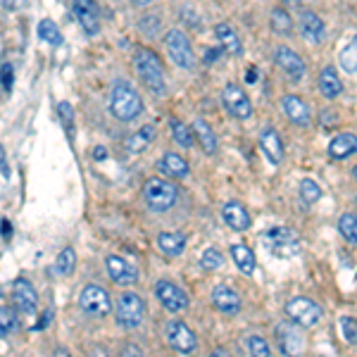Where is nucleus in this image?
I'll return each mask as SVG.
<instances>
[{
    "label": "nucleus",
    "instance_id": "obj_1",
    "mask_svg": "<svg viewBox=\"0 0 357 357\" xmlns=\"http://www.w3.org/2000/svg\"><path fill=\"white\" fill-rule=\"evenodd\" d=\"M110 112L119 119V122H132L143 112V98L129 82H114L110 88Z\"/></svg>",
    "mask_w": 357,
    "mask_h": 357
},
{
    "label": "nucleus",
    "instance_id": "obj_2",
    "mask_svg": "<svg viewBox=\"0 0 357 357\" xmlns=\"http://www.w3.org/2000/svg\"><path fill=\"white\" fill-rule=\"evenodd\" d=\"M134 69L138 74V79L145 84L155 95H162L167 86H164V69L160 58L148 48H138L134 53Z\"/></svg>",
    "mask_w": 357,
    "mask_h": 357
},
{
    "label": "nucleus",
    "instance_id": "obj_3",
    "mask_svg": "<svg viewBox=\"0 0 357 357\" xmlns=\"http://www.w3.org/2000/svg\"><path fill=\"white\" fill-rule=\"evenodd\" d=\"M143 200L153 212H167L177 205L179 188L172 181L164 179H148L143 186Z\"/></svg>",
    "mask_w": 357,
    "mask_h": 357
},
{
    "label": "nucleus",
    "instance_id": "obj_4",
    "mask_svg": "<svg viewBox=\"0 0 357 357\" xmlns=\"http://www.w3.org/2000/svg\"><path fill=\"white\" fill-rule=\"evenodd\" d=\"M79 308H82L84 315L95 317V319H103L112 312V300H110V293L98 284H88L82 288L79 293Z\"/></svg>",
    "mask_w": 357,
    "mask_h": 357
},
{
    "label": "nucleus",
    "instance_id": "obj_5",
    "mask_svg": "<svg viewBox=\"0 0 357 357\" xmlns=\"http://www.w3.org/2000/svg\"><path fill=\"white\" fill-rule=\"evenodd\" d=\"M164 48H167L172 62L181 69H195V55H193V45H190L188 36L179 29H172V32L164 34Z\"/></svg>",
    "mask_w": 357,
    "mask_h": 357
},
{
    "label": "nucleus",
    "instance_id": "obj_6",
    "mask_svg": "<svg viewBox=\"0 0 357 357\" xmlns=\"http://www.w3.org/2000/svg\"><path fill=\"white\" fill-rule=\"evenodd\" d=\"M164 338H167V343L181 355H193L195 348H198V336H195V331L179 319H172L164 324Z\"/></svg>",
    "mask_w": 357,
    "mask_h": 357
},
{
    "label": "nucleus",
    "instance_id": "obj_7",
    "mask_svg": "<svg viewBox=\"0 0 357 357\" xmlns=\"http://www.w3.org/2000/svg\"><path fill=\"white\" fill-rule=\"evenodd\" d=\"M276 341H279V348L286 357H300L308 345L303 326L293 324V321H281L276 326Z\"/></svg>",
    "mask_w": 357,
    "mask_h": 357
},
{
    "label": "nucleus",
    "instance_id": "obj_8",
    "mask_svg": "<svg viewBox=\"0 0 357 357\" xmlns=\"http://www.w3.org/2000/svg\"><path fill=\"white\" fill-rule=\"evenodd\" d=\"M286 315H288V319L293 321V324L303 326V329H310V326L319 324L321 317H324L319 305H317L312 298H303V295L286 303Z\"/></svg>",
    "mask_w": 357,
    "mask_h": 357
},
{
    "label": "nucleus",
    "instance_id": "obj_9",
    "mask_svg": "<svg viewBox=\"0 0 357 357\" xmlns=\"http://www.w3.org/2000/svg\"><path fill=\"white\" fill-rule=\"evenodd\" d=\"M114 317H117L119 326L124 329H136L140 326L145 317V305L140 300V295L136 293H122L117 300V308H114Z\"/></svg>",
    "mask_w": 357,
    "mask_h": 357
},
{
    "label": "nucleus",
    "instance_id": "obj_10",
    "mask_svg": "<svg viewBox=\"0 0 357 357\" xmlns=\"http://www.w3.org/2000/svg\"><path fill=\"white\" fill-rule=\"evenodd\" d=\"M222 103L224 110L236 119H250L253 117V103L250 98L245 95V90L236 84H226L222 90Z\"/></svg>",
    "mask_w": 357,
    "mask_h": 357
},
{
    "label": "nucleus",
    "instance_id": "obj_11",
    "mask_svg": "<svg viewBox=\"0 0 357 357\" xmlns=\"http://www.w3.org/2000/svg\"><path fill=\"white\" fill-rule=\"evenodd\" d=\"M155 295H158L160 305H162L167 312H184L188 308V295L181 286L172 284V281H158L155 284Z\"/></svg>",
    "mask_w": 357,
    "mask_h": 357
},
{
    "label": "nucleus",
    "instance_id": "obj_12",
    "mask_svg": "<svg viewBox=\"0 0 357 357\" xmlns=\"http://www.w3.org/2000/svg\"><path fill=\"white\" fill-rule=\"evenodd\" d=\"M274 60H276V64L281 67V72H286V77H291L293 82H300V79L305 77V72H308L303 58H300L295 50L286 48V45H279V48H276Z\"/></svg>",
    "mask_w": 357,
    "mask_h": 357
},
{
    "label": "nucleus",
    "instance_id": "obj_13",
    "mask_svg": "<svg viewBox=\"0 0 357 357\" xmlns=\"http://www.w3.org/2000/svg\"><path fill=\"white\" fill-rule=\"evenodd\" d=\"M105 267H108L110 279L119 286H134L138 281V269L134 264H129L124 258H119V255H108Z\"/></svg>",
    "mask_w": 357,
    "mask_h": 357
},
{
    "label": "nucleus",
    "instance_id": "obj_14",
    "mask_svg": "<svg viewBox=\"0 0 357 357\" xmlns=\"http://www.w3.org/2000/svg\"><path fill=\"white\" fill-rule=\"evenodd\" d=\"M281 110H284V114L295 127H310V122H312V117H310V105L305 103L300 95H293V93L284 95V98H281Z\"/></svg>",
    "mask_w": 357,
    "mask_h": 357
},
{
    "label": "nucleus",
    "instance_id": "obj_15",
    "mask_svg": "<svg viewBox=\"0 0 357 357\" xmlns=\"http://www.w3.org/2000/svg\"><path fill=\"white\" fill-rule=\"evenodd\" d=\"M14 305H17L19 312L24 315H36V308H38V295L36 291H34L32 281L27 279H17L14 281Z\"/></svg>",
    "mask_w": 357,
    "mask_h": 357
},
{
    "label": "nucleus",
    "instance_id": "obj_16",
    "mask_svg": "<svg viewBox=\"0 0 357 357\" xmlns=\"http://www.w3.org/2000/svg\"><path fill=\"white\" fill-rule=\"evenodd\" d=\"M72 12L88 36L98 34V8H95V0H74Z\"/></svg>",
    "mask_w": 357,
    "mask_h": 357
},
{
    "label": "nucleus",
    "instance_id": "obj_17",
    "mask_svg": "<svg viewBox=\"0 0 357 357\" xmlns=\"http://www.w3.org/2000/svg\"><path fill=\"white\" fill-rule=\"evenodd\" d=\"M212 305L226 317H236L241 312V295L231 286H214Z\"/></svg>",
    "mask_w": 357,
    "mask_h": 357
},
{
    "label": "nucleus",
    "instance_id": "obj_18",
    "mask_svg": "<svg viewBox=\"0 0 357 357\" xmlns=\"http://www.w3.org/2000/svg\"><path fill=\"white\" fill-rule=\"evenodd\" d=\"M222 217L234 231H245V229H250V224H253V219H250V212L245 210L243 203H238V200H229V203L224 205V208H222Z\"/></svg>",
    "mask_w": 357,
    "mask_h": 357
},
{
    "label": "nucleus",
    "instance_id": "obj_19",
    "mask_svg": "<svg viewBox=\"0 0 357 357\" xmlns=\"http://www.w3.org/2000/svg\"><path fill=\"white\" fill-rule=\"evenodd\" d=\"M300 34H303L305 41H310L315 45L324 41L326 27H324V22H321L319 14H315V12H303V14H300Z\"/></svg>",
    "mask_w": 357,
    "mask_h": 357
},
{
    "label": "nucleus",
    "instance_id": "obj_20",
    "mask_svg": "<svg viewBox=\"0 0 357 357\" xmlns=\"http://www.w3.org/2000/svg\"><path fill=\"white\" fill-rule=\"evenodd\" d=\"M260 148H262V153L267 155L271 164H279L284 160V143H281V136L276 134V129L267 127L260 134Z\"/></svg>",
    "mask_w": 357,
    "mask_h": 357
},
{
    "label": "nucleus",
    "instance_id": "obj_21",
    "mask_svg": "<svg viewBox=\"0 0 357 357\" xmlns=\"http://www.w3.org/2000/svg\"><path fill=\"white\" fill-rule=\"evenodd\" d=\"M193 136L195 140L200 143V148H203L205 155H214L219 148V140H217V134L212 132V127H210L205 119H195L193 122Z\"/></svg>",
    "mask_w": 357,
    "mask_h": 357
},
{
    "label": "nucleus",
    "instance_id": "obj_22",
    "mask_svg": "<svg viewBox=\"0 0 357 357\" xmlns=\"http://www.w3.org/2000/svg\"><path fill=\"white\" fill-rule=\"evenodd\" d=\"M357 153V136L355 134H338L329 143V158L331 160H345Z\"/></svg>",
    "mask_w": 357,
    "mask_h": 357
},
{
    "label": "nucleus",
    "instance_id": "obj_23",
    "mask_svg": "<svg viewBox=\"0 0 357 357\" xmlns=\"http://www.w3.org/2000/svg\"><path fill=\"white\" fill-rule=\"evenodd\" d=\"M264 241L274 245L279 258H284V253H288V245H295L298 236H295V231L284 229V226H276V229H269L267 234H264Z\"/></svg>",
    "mask_w": 357,
    "mask_h": 357
},
{
    "label": "nucleus",
    "instance_id": "obj_24",
    "mask_svg": "<svg viewBox=\"0 0 357 357\" xmlns=\"http://www.w3.org/2000/svg\"><path fill=\"white\" fill-rule=\"evenodd\" d=\"M160 169L172 179H186L190 174L188 162L179 153H164L162 160H160Z\"/></svg>",
    "mask_w": 357,
    "mask_h": 357
},
{
    "label": "nucleus",
    "instance_id": "obj_25",
    "mask_svg": "<svg viewBox=\"0 0 357 357\" xmlns=\"http://www.w3.org/2000/svg\"><path fill=\"white\" fill-rule=\"evenodd\" d=\"M158 248L162 250L164 255H169V258H177L186 248V236L179 234V231H162V234L158 236Z\"/></svg>",
    "mask_w": 357,
    "mask_h": 357
},
{
    "label": "nucleus",
    "instance_id": "obj_26",
    "mask_svg": "<svg viewBox=\"0 0 357 357\" xmlns=\"http://www.w3.org/2000/svg\"><path fill=\"white\" fill-rule=\"evenodd\" d=\"M214 36H217V41L222 43L224 50H229V53H234V55L243 53V45H241L238 34H236L234 27H229L226 22H222V24H217V27H214Z\"/></svg>",
    "mask_w": 357,
    "mask_h": 357
},
{
    "label": "nucleus",
    "instance_id": "obj_27",
    "mask_svg": "<svg viewBox=\"0 0 357 357\" xmlns=\"http://www.w3.org/2000/svg\"><path fill=\"white\" fill-rule=\"evenodd\" d=\"M319 90L324 93V98H338L343 93V84H341L338 72L334 67H326L319 74Z\"/></svg>",
    "mask_w": 357,
    "mask_h": 357
},
{
    "label": "nucleus",
    "instance_id": "obj_28",
    "mask_svg": "<svg viewBox=\"0 0 357 357\" xmlns=\"http://www.w3.org/2000/svg\"><path fill=\"white\" fill-rule=\"evenodd\" d=\"M231 260L236 262V267H238L243 274H253L255 267H258V262H255V253L248 248V245H231Z\"/></svg>",
    "mask_w": 357,
    "mask_h": 357
},
{
    "label": "nucleus",
    "instance_id": "obj_29",
    "mask_svg": "<svg viewBox=\"0 0 357 357\" xmlns=\"http://www.w3.org/2000/svg\"><path fill=\"white\" fill-rule=\"evenodd\" d=\"M153 138H155V127H153V124H148V127L138 129V132H136L134 136H129V138H127V150H129V153H143Z\"/></svg>",
    "mask_w": 357,
    "mask_h": 357
},
{
    "label": "nucleus",
    "instance_id": "obj_30",
    "mask_svg": "<svg viewBox=\"0 0 357 357\" xmlns=\"http://www.w3.org/2000/svg\"><path fill=\"white\" fill-rule=\"evenodd\" d=\"M169 132H172L174 140H177L181 148H190V145H195L193 129H190L188 124L181 122V119H169Z\"/></svg>",
    "mask_w": 357,
    "mask_h": 357
},
{
    "label": "nucleus",
    "instance_id": "obj_31",
    "mask_svg": "<svg viewBox=\"0 0 357 357\" xmlns=\"http://www.w3.org/2000/svg\"><path fill=\"white\" fill-rule=\"evenodd\" d=\"M271 29L281 36H291L293 34V17L284 8H274L271 10Z\"/></svg>",
    "mask_w": 357,
    "mask_h": 357
},
{
    "label": "nucleus",
    "instance_id": "obj_32",
    "mask_svg": "<svg viewBox=\"0 0 357 357\" xmlns=\"http://www.w3.org/2000/svg\"><path fill=\"white\" fill-rule=\"evenodd\" d=\"M38 38L50 45H62V34H60V29L55 27L53 19H43V22H38Z\"/></svg>",
    "mask_w": 357,
    "mask_h": 357
},
{
    "label": "nucleus",
    "instance_id": "obj_33",
    "mask_svg": "<svg viewBox=\"0 0 357 357\" xmlns=\"http://www.w3.org/2000/svg\"><path fill=\"white\" fill-rule=\"evenodd\" d=\"M338 231L348 243H357V214L345 212L338 217Z\"/></svg>",
    "mask_w": 357,
    "mask_h": 357
},
{
    "label": "nucleus",
    "instance_id": "obj_34",
    "mask_svg": "<svg viewBox=\"0 0 357 357\" xmlns=\"http://www.w3.org/2000/svg\"><path fill=\"white\" fill-rule=\"evenodd\" d=\"M338 62H341V67H343L348 74L357 72V36H355L348 45H345L343 50H341Z\"/></svg>",
    "mask_w": 357,
    "mask_h": 357
},
{
    "label": "nucleus",
    "instance_id": "obj_35",
    "mask_svg": "<svg viewBox=\"0 0 357 357\" xmlns=\"http://www.w3.org/2000/svg\"><path fill=\"white\" fill-rule=\"evenodd\" d=\"M77 267V253L74 248H64L62 253L58 255V262H55V269H58L60 276H69Z\"/></svg>",
    "mask_w": 357,
    "mask_h": 357
},
{
    "label": "nucleus",
    "instance_id": "obj_36",
    "mask_svg": "<svg viewBox=\"0 0 357 357\" xmlns=\"http://www.w3.org/2000/svg\"><path fill=\"white\" fill-rule=\"evenodd\" d=\"M338 326H341V336H343L345 343L355 345L357 343V319H353V317H341Z\"/></svg>",
    "mask_w": 357,
    "mask_h": 357
},
{
    "label": "nucleus",
    "instance_id": "obj_37",
    "mask_svg": "<svg viewBox=\"0 0 357 357\" xmlns=\"http://www.w3.org/2000/svg\"><path fill=\"white\" fill-rule=\"evenodd\" d=\"M200 264H203L205 269H219L224 264V255L219 253L217 248H208V250H203V255H200Z\"/></svg>",
    "mask_w": 357,
    "mask_h": 357
},
{
    "label": "nucleus",
    "instance_id": "obj_38",
    "mask_svg": "<svg viewBox=\"0 0 357 357\" xmlns=\"http://www.w3.org/2000/svg\"><path fill=\"white\" fill-rule=\"evenodd\" d=\"M248 350H250V357H271V348L262 336H250Z\"/></svg>",
    "mask_w": 357,
    "mask_h": 357
},
{
    "label": "nucleus",
    "instance_id": "obj_39",
    "mask_svg": "<svg viewBox=\"0 0 357 357\" xmlns=\"http://www.w3.org/2000/svg\"><path fill=\"white\" fill-rule=\"evenodd\" d=\"M300 195H303V200H308V203H317V200L321 198L319 184L312 179H303L300 181Z\"/></svg>",
    "mask_w": 357,
    "mask_h": 357
},
{
    "label": "nucleus",
    "instance_id": "obj_40",
    "mask_svg": "<svg viewBox=\"0 0 357 357\" xmlns=\"http://www.w3.org/2000/svg\"><path fill=\"white\" fill-rule=\"evenodd\" d=\"M17 326V317L10 308H0V334H10Z\"/></svg>",
    "mask_w": 357,
    "mask_h": 357
},
{
    "label": "nucleus",
    "instance_id": "obj_41",
    "mask_svg": "<svg viewBox=\"0 0 357 357\" xmlns=\"http://www.w3.org/2000/svg\"><path fill=\"white\" fill-rule=\"evenodd\" d=\"M0 84H3L5 90L12 88V84H14V69H12V64L5 62L3 67H0Z\"/></svg>",
    "mask_w": 357,
    "mask_h": 357
},
{
    "label": "nucleus",
    "instance_id": "obj_42",
    "mask_svg": "<svg viewBox=\"0 0 357 357\" xmlns=\"http://www.w3.org/2000/svg\"><path fill=\"white\" fill-rule=\"evenodd\" d=\"M58 114L62 117V124L67 129H72V122H74V110L69 103H58Z\"/></svg>",
    "mask_w": 357,
    "mask_h": 357
},
{
    "label": "nucleus",
    "instance_id": "obj_43",
    "mask_svg": "<svg viewBox=\"0 0 357 357\" xmlns=\"http://www.w3.org/2000/svg\"><path fill=\"white\" fill-rule=\"evenodd\" d=\"M0 3H3V8L10 10V12H17V10H24V8H27L29 0H0Z\"/></svg>",
    "mask_w": 357,
    "mask_h": 357
},
{
    "label": "nucleus",
    "instance_id": "obj_44",
    "mask_svg": "<svg viewBox=\"0 0 357 357\" xmlns=\"http://www.w3.org/2000/svg\"><path fill=\"white\" fill-rule=\"evenodd\" d=\"M124 357H143V355H140V348H138V345H132V343H129Z\"/></svg>",
    "mask_w": 357,
    "mask_h": 357
},
{
    "label": "nucleus",
    "instance_id": "obj_45",
    "mask_svg": "<svg viewBox=\"0 0 357 357\" xmlns=\"http://www.w3.org/2000/svg\"><path fill=\"white\" fill-rule=\"evenodd\" d=\"M219 55H222V50H212V53H210V50H208V55H205V62H208V64H212L214 60L219 58Z\"/></svg>",
    "mask_w": 357,
    "mask_h": 357
},
{
    "label": "nucleus",
    "instance_id": "obj_46",
    "mask_svg": "<svg viewBox=\"0 0 357 357\" xmlns=\"http://www.w3.org/2000/svg\"><path fill=\"white\" fill-rule=\"evenodd\" d=\"M93 158L95 160H105V158H108V150H105L103 145H98V148L93 150Z\"/></svg>",
    "mask_w": 357,
    "mask_h": 357
},
{
    "label": "nucleus",
    "instance_id": "obj_47",
    "mask_svg": "<svg viewBox=\"0 0 357 357\" xmlns=\"http://www.w3.org/2000/svg\"><path fill=\"white\" fill-rule=\"evenodd\" d=\"M0 169H3V174L8 177V162H5V148L0 145Z\"/></svg>",
    "mask_w": 357,
    "mask_h": 357
},
{
    "label": "nucleus",
    "instance_id": "obj_48",
    "mask_svg": "<svg viewBox=\"0 0 357 357\" xmlns=\"http://www.w3.org/2000/svg\"><path fill=\"white\" fill-rule=\"evenodd\" d=\"M255 79H258V69H255V67H250L248 72H245V82H248V84H253Z\"/></svg>",
    "mask_w": 357,
    "mask_h": 357
},
{
    "label": "nucleus",
    "instance_id": "obj_49",
    "mask_svg": "<svg viewBox=\"0 0 357 357\" xmlns=\"http://www.w3.org/2000/svg\"><path fill=\"white\" fill-rule=\"evenodd\" d=\"M210 357H229V353H226L224 348H217V350H212V353H210Z\"/></svg>",
    "mask_w": 357,
    "mask_h": 357
},
{
    "label": "nucleus",
    "instance_id": "obj_50",
    "mask_svg": "<svg viewBox=\"0 0 357 357\" xmlns=\"http://www.w3.org/2000/svg\"><path fill=\"white\" fill-rule=\"evenodd\" d=\"M53 357H72V355H69V353H67V350H64V348H55Z\"/></svg>",
    "mask_w": 357,
    "mask_h": 357
},
{
    "label": "nucleus",
    "instance_id": "obj_51",
    "mask_svg": "<svg viewBox=\"0 0 357 357\" xmlns=\"http://www.w3.org/2000/svg\"><path fill=\"white\" fill-rule=\"evenodd\" d=\"M134 5H140V8H143V5H150L153 3V0H132Z\"/></svg>",
    "mask_w": 357,
    "mask_h": 357
},
{
    "label": "nucleus",
    "instance_id": "obj_52",
    "mask_svg": "<svg viewBox=\"0 0 357 357\" xmlns=\"http://www.w3.org/2000/svg\"><path fill=\"white\" fill-rule=\"evenodd\" d=\"M3 231H5V236H10V224L8 222H3Z\"/></svg>",
    "mask_w": 357,
    "mask_h": 357
},
{
    "label": "nucleus",
    "instance_id": "obj_53",
    "mask_svg": "<svg viewBox=\"0 0 357 357\" xmlns=\"http://www.w3.org/2000/svg\"><path fill=\"white\" fill-rule=\"evenodd\" d=\"M286 3H293L295 5V3H303V0H286Z\"/></svg>",
    "mask_w": 357,
    "mask_h": 357
},
{
    "label": "nucleus",
    "instance_id": "obj_54",
    "mask_svg": "<svg viewBox=\"0 0 357 357\" xmlns=\"http://www.w3.org/2000/svg\"><path fill=\"white\" fill-rule=\"evenodd\" d=\"M353 177H355V181H357V167L353 169Z\"/></svg>",
    "mask_w": 357,
    "mask_h": 357
},
{
    "label": "nucleus",
    "instance_id": "obj_55",
    "mask_svg": "<svg viewBox=\"0 0 357 357\" xmlns=\"http://www.w3.org/2000/svg\"><path fill=\"white\" fill-rule=\"evenodd\" d=\"M355 203H357V198H355Z\"/></svg>",
    "mask_w": 357,
    "mask_h": 357
}]
</instances>
